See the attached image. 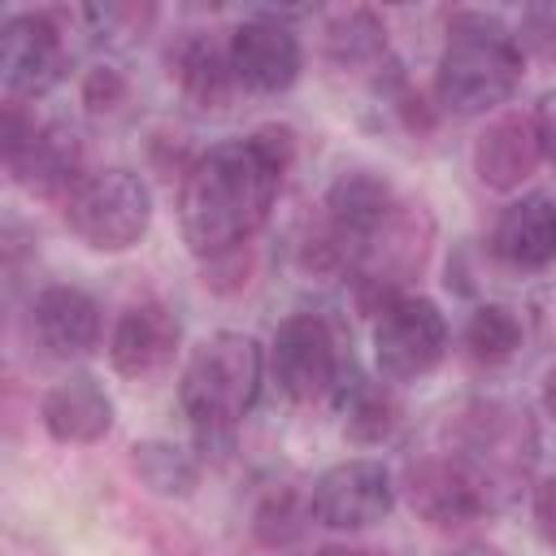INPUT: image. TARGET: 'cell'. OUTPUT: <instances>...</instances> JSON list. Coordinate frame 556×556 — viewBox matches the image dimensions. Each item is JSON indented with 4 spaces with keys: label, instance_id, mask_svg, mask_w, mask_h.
I'll return each mask as SVG.
<instances>
[{
    "label": "cell",
    "instance_id": "6da1fadb",
    "mask_svg": "<svg viewBox=\"0 0 556 556\" xmlns=\"http://www.w3.org/2000/svg\"><path fill=\"white\" fill-rule=\"evenodd\" d=\"M291 165V130L261 126L248 139L208 148L182 178L178 217L195 256L243 248L269 217L278 182Z\"/></svg>",
    "mask_w": 556,
    "mask_h": 556
},
{
    "label": "cell",
    "instance_id": "7a4b0ae2",
    "mask_svg": "<svg viewBox=\"0 0 556 556\" xmlns=\"http://www.w3.org/2000/svg\"><path fill=\"white\" fill-rule=\"evenodd\" d=\"M261 369V348L235 330H222L191 352L178 382V400L204 452L230 447L243 413L256 404Z\"/></svg>",
    "mask_w": 556,
    "mask_h": 556
},
{
    "label": "cell",
    "instance_id": "3957f363",
    "mask_svg": "<svg viewBox=\"0 0 556 556\" xmlns=\"http://www.w3.org/2000/svg\"><path fill=\"white\" fill-rule=\"evenodd\" d=\"M521 83L517 35L486 13H456L447 26V48L439 56L434 91L456 113H486L504 104Z\"/></svg>",
    "mask_w": 556,
    "mask_h": 556
},
{
    "label": "cell",
    "instance_id": "277c9868",
    "mask_svg": "<svg viewBox=\"0 0 556 556\" xmlns=\"http://www.w3.org/2000/svg\"><path fill=\"white\" fill-rule=\"evenodd\" d=\"M65 222L70 230L96 248V252H126L143 239L152 222V195L148 182L130 169H96L74 182L65 195Z\"/></svg>",
    "mask_w": 556,
    "mask_h": 556
},
{
    "label": "cell",
    "instance_id": "5b68a950",
    "mask_svg": "<svg viewBox=\"0 0 556 556\" xmlns=\"http://www.w3.org/2000/svg\"><path fill=\"white\" fill-rule=\"evenodd\" d=\"M447 352V321L434 300L426 295H400L387 300L374 326V356L378 369L395 382H413L430 374Z\"/></svg>",
    "mask_w": 556,
    "mask_h": 556
},
{
    "label": "cell",
    "instance_id": "8992f818",
    "mask_svg": "<svg viewBox=\"0 0 556 556\" xmlns=\"http://www.w3.org/2000/svg\"><path fill=\"white\" fill-rule=\"evenodd\" d=\"M269 369H274V382L300 404L330 395L339 387V343H334L330 326L313 313L287 317L274 330Z\"/></svg>",
    "mask_w": 556,
    "mask_h": 556
},
{
    "label": "cell",
    "instance_id": "52a82bcc",
    "mask_svg": "<svg viewBox=\"0 0 556 556\" xmlns=\"http://www.w3.org/2000/svg\"><path fill=\"white\" fill-rule=\"evenodd\" d=\"M391 504H395L391 473L365 456L330 465L313 482V495H308V513L330 530H365V526L382 521L391 513Z\"/></svg>",
    "mask_w": 556,
    "mask_h": 556
},
{
    "label": "cell",
    "instance_id": "ba28073f",
    "mask_svg": "<svg viewBox=\"0 0 556 556\" xmlns=\"http://www.w3.org/2000/svg\"><path fill=\"white\" fill-rule=\"evenodd\" d=\"M65 70V43L48 13H13L0 26V74L13 96H43Z\"/></svg>",
    "mask_w": 556,
    "mask_h": 556
},
{
    "label": "cell",
    "instance_id": "9c48e42d",
    "mask_svg": "<svg viewBox=\"0 0 556 556\" xmlns=\"http://www.w3.org/2000/svg\"><path fill=\"white\" fill-rule=\"evenodd\" d=\"M230 70H235V83L252 87V91H287L300 74V39L274 22V17H252V22H239L230 30Z\"/></svg>",
    "mask_w": 556,
    "mask_h": 556
},
{
    "label": "cell",
    "instance_id": "30bf717a",
    "mask_svg": "<svg viewBox=\"0 0 556 556\" xmlns=\"http://www.w3.org/2000/svg\"><path fill=\"white\" fill-rule=\"evenodd\" d=\"M408 500L430 526H465L491 504L482 482L460 460H443V456L417 460L408 469Z\"/></svg>",
    "mask_w": 556,
    "mask_h": 556
},
{
    "label": "cell",
    "instance_id": "8fae6325",
    "mask_svg": "<svg viewBox=\"0 0 556 556\" xmlns=\"http://www.w3.org/2000/svg\"><path fill=\"white\" fill-rule=\"evenodd\" d=\"M174 343H178V317L165 304H156V300L130 304L113 326L109 361L126 378H148V374L165 369V361L174 356Z\"/></svg>",
    "mask_w": 556,
    "mask_h": 556
},
{
    "label": "cell",
    "instance_id": "7c38bea8",
    "mask_svg": "<svg viewBox=\"0 0 556 556\" xmlns=\"http://www.w3.org/2000/svg\"><path fill=\"white\" fill-rule=\"evenodd\" d=\"M326 208H330V226H334L339 248L352 252V256H356V252H361V248H365V243H369V239L400 213L391 187H387L382 178L365 174V169L343 174V178L330 187Z\"/></svg>",
    "mask_w": 556,
    "mask_h": 556
},
{
    "label": "cell",
    "instance_id": "4fadbf2b",
    "mask_svg": "<svg viewBox=\"0 0 556 556\" xmlns=\"http://www.w3.org/2000/svg\"><path fill=\"white\" fill-rule=\"evenodd\" d=\"M30 326L52 356H83L100 339V308L78 287H48L35 295Z\"/></svg>",
    "mask_w": 556,
    "mask_h": 556
},
{
    "label": "cell",
    "instance_id": "5bb4252c",
    "mask_svg": "<svg viewBox=\"0 0 556 556\" xmlns=\"http://www.w3.org/2000/svg\"><path fill=\"white\" fill-rule=\"evenodd\" d=\"M543 161L539 152V135H534V122L521 117V113H504L500 122H491L482 135H478V148H473V169L486 187L495 191H513L521 187L534 165Z\"/></svg>",
    "mask_w": 556,
    "mask_h": 556
},
{
    "label": "cell",
    "instance_id": "9a60e30c",
    "mask_svg": "<svg viewBox=\"0 0 556 556\" xmlns=\"http://www.w3.org/2000/svg\"><path fill=\"white\" fill-rule=\"evenodd\" d=\"M13 178L39 195H70L74 182L83 178L78 174V161H83V148H78V135L65 130V126H39L13 156H4Z\"/></svg>",
    "mask_w": 556,
    "mask_h": 556
},
{
    "label": "cell",
    "instance_id": "2e32d148",
    "mask_svg": "<svg viewBox=\"0 0 556 556\" xmlns=\"http://www.w3.org/2000/svg\"><path fill=\"white\" fill-rule=\"evenodd\" d=\"M491 248L513 269H539L556 256V204L547 195H526L508 204L495 222Z\"/></svg>",
    "mask_w": 556,
    "mask_h": 556
},
{
    "label": "cell",
    "instance_id": "e0dca14e",
    "mask_svg": "<svg viewBox=\"0 0 556 556\" xmlns=\"http://www.w3.org/2000/svg\"><path fill=\"white\" fill-rule=\"evenodd\" d=\"M43 426L61 443H96L113 426V400L87 374L65 378L43 395Z\"/></svg>",
    "mask_w": 556,
    "mask_h": 556
},
{
    "label": "cell",
    "instance_id": "ac0fdd59",
    "mask_svg": "<svg viewBox=\"0 0 556 556\" xmlns=\"http://www.w3.org/2000/svg\"><path fill=\"white\" fill-rule=\"evenodd\" d=\"M174 70H178L182 91H187L191 100H200L204 109H217V104L230 96V83H235L230 52L217 48L213 39H204V35H191V39L178 43Z\"/></svg>",
    "mask_w": 556,
    "mask_h": 556
},
{
    "label": "cell",
    "instance_id": "d6986e66",
    "mask_svg": "<svg viewBox=\"0 0 556 556\" xmlns=\"http://www.w3.org/2000/svg\"><path fill=\"white\" fill-rule=\"evenodd\" d=\"M465 343H469V352H473L478 361L500 365V361H508V356L517 352L521 326H517V317H513L504 304H482V308L469 317V326H465Z\"/></svg>",
    "mask_w": 556,
    "mask_h": 556
},
{
    "label": "cell",
    "instance_id": "ffe728a7",
    "mask_svg": "<svg viewBox=\"0 0 556 556\" xmlns=\"http://www.w3.org/2000/svg\"><path fill=\"white\" fill-rule=\"evenodd\" d=\"M135 465H139V473L156 486V491H165V495H182L191 482H195V465H191V456L182 452V447H169V443H143V447H135Z\"/></svg>",
    "mask_w": 556,
    "mask_h": 556
},
{
    "label": "cell",
    "instance_id": "44dd1931",
    "mask_svg": "<svg viewBox=\"0 0 556 556\" xmlns=\"http://www.w3.org/2000/svg\"><path fill=\"white\" fill-rule=\"evenodd\" d=\"M395 430V400L378 387H356L348 400V434L361 443H378Z\"/></svg>",
    "mask_w": 556,
    "mask_h": 556
},
{
    "label": "cell",
    "instance_id": "7402d4cb",
    "mask_svg": "<svg viewBox=\"0 0 556 556\" xmlns=\"http://www.w3.org/2000/svg\"><path fill=\"white\" fill-rule=\"evenodd\" d=\"M326 43H330V52H334L339 61H369V56L382 52V26H378L369 13L356 9V13H343V17L330 26Z\"/></svg>",
    "mask_w": 556,
    "mask_h": 556
},
{
    "label": "cell",
    "instance_id": "603a6c76",
    "mask_svg": "<svg viewBox=\"0 0 556 556\" xmlns=\"http://www.w3.org/2000/svg\"><path fill=\"white\" fill-rule=\"evenodd\" d=\"M256 534H261L265 543H287V539L300 534V521H295L287 495H282V500H269V504L256 513Z\"/></svg>",
    "mask_w": 556,
    "mask_h": 556
},
{
    "label": "cell",
    "instance_id": "cb8c5ba5",
    "mask_svg": "<svg viewBox=\"0 0 556 556\" xmlns=\"http://www.w3.org/2000/svg\"><path fill=\"white\" fill-rule=\"evenodd\" d=\"M530 122H534V135H539V152L547 161H556V91H547L539 100V109L530 113Z\"/></svg>",
    "mask_w": 556,
    "mask_h": 556
},
{
    "label": "cell",
    "instance_id": "d4e9b609",
    "mask_svg": "<svg viewBox=\"0 0 556 556\" xmlns=\"http://www.w3.org/2000/svg\"><path fill=\"white\" fill-rule=\"evenodd\" d=\"M534 521L547 543H556V478H543L534 486Z\"/></svg>",
    "mask_w": 556,
    "mask_h": 556
},
{
    "label": "cell",
    "instance_id": "484cf974",
    "mask_svg": "<svg viewBox=\"0 0 556 556\" xmlns=\"http://www.w3.org/2000/svg\"><path fill=\"white\" fill-rule=\"evenodd\" d=\"M113 100H122V78L113 70H96L87 78V104L91 109H113Z\"/></svg>",
    "mask_w": 556,
    "mask_h": 556
},
{
    "label": "cell",
    "instance_id": "4316f807",
    "mask_svg": "<svg viewBox=\"0 0 556 556\" xmlns=\"http://www.w3.org/2000/svg\"><path fill=\"white\" fill-rule=\"evenodd\" d=\"M543 404H547V413L556 417V369H552L547 382H543Z\"/></svg>",
    "mask_w": 556,
    "mask_h": 556
},
{
    "label": "cell",
    "instance_id": "83f0119b",
    "mask_svg": "<svg viewBox=\"0 0 556 556\" xmlns=\"http://www.w3.org/2000/svg\"><path fill=\"white\" fill-rule=\"evenodd\" d=\"M317 556H374V552H361V547H321Z\"/></svg>",
    "mask_w": 556,
    "mask_h": 556
}]
</instances>
